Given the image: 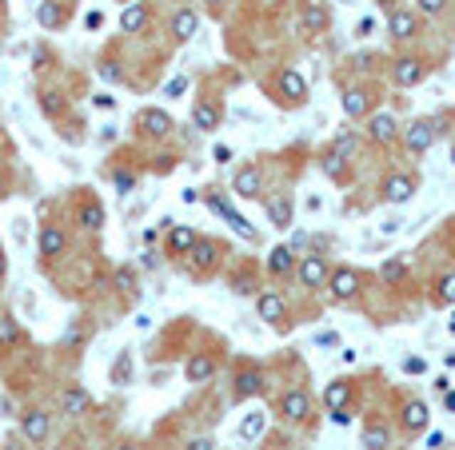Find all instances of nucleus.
<instances>
[{"mask_svg":"<svg viewBox=\"0 0 455 450\" xmlns=\"http://www.w3.org/2000/svg\"><path fill=\"white\" fill-rule=\"evenodd\" d=\"M41 255H44V259L64 255V231L61 227H52V223H44V227H41Z\"/></svg>","mask_w":455,"mask_h":450,"instance_id":"6ab92c4d","label":"nucleus"},{"mask_svg":"<svg viewBox=\"0 0 455 450\" xmlns=\"http://www.w3.org/2000/svg\"><path fill=\"white\" fill-rule=\"evenodd\" d=\"M76 215H80V227H88V231H100L104 227V208L96 200H84Z\"/></svg>","mask_w":455,"mask_h":450,"instance_id":"c756f323","label":"nucleus"},{"mask_svg":"<svg viewBox=\"0 0 455 450\" xmlns=\"http://www.w3.org/2000/svg\"><path fill=\"white\" fill-rule=\"evenodd\" d=\"M196 243V231L192 227H172L168 231V255H188Z\"/></svg>","mask_w":455,"mask_h":450,"instance_id":"bb28decb","label":"nucleus"},{"mask_svg":"<svg viewBox=\"0 0 455 450\" xmlns=\"http://www.w3.org/2000/svg\"><path fill=\"white\" fill-rule=\"evenodd\" d=\"M216 251H220V247H216L212 240H196L192 251L184 255V259H188V271H192V275H204V271L216 263Z\"/></svg>","mask_w":455,"mask_h":450,"instance_id":"423d86ee","label":"nucleus"},{"mask_svg":"<svg viewBox=\"0 0 455 450\" xmlns=\"http://www.w3.org/2000/svg\"><path fill=\"white\" fill-rule=\"evenodd\" d=\"M424 76H427V68H424V60H415V56H404V60L395 64V84H399V88H415Z\"/></svg>","mask_w":455,"mask_h":450,"instance_id":"f8f14e48","label":"nucleus"},{"mask_svg":"<svg viewBox=\"0 0 455 450\" xmlns=\"http://www.w3.org/2000/svg\"><path fill=\"white\" fill-rule=\"evenodd\" d=\"M4 271H9V263H4V255H0V279H4Z\"/></svg>","mask_w":455,"mask_h":450,"instance_id":"603ef678","label":"nucleus"},{"mask_svg":"<svg viewBox=\"0 0 455 450\" xmlns=\"http://www.w3.org/2000/svg\"><path fill=\"white\" fill-rule=\"evenodd\" d=\"M232 188H236V195H244V200H256L263 191V171L256 168V164H244V168L232 176Z\"/></svg>","mask_w":455,"mask_h":450,"instance_id":"39448f33","label":"nucleus"},{"mask_svg":"<svg viewBox=\"0 0 455 450\" xmlns=\"http://www.w3.org/2000/svg\"><path fill=\"white\" fill-rule=\"evenodd\" d=\"M48 430H52V422H48L44 410H28V414H24V439L28 442H44L48 439Z\"/></svg>","mask_w":455,"mask_h":450,"instance_id":"f3484780","label":"nucleus"},{"mask_svg":"<svg viewBox=\"0 0 455 450\" xmlns=\"http://www.w3.org/2000/svg\"><path fill=\"white\" fill-rule=\"evenodd\" d=\"M192 124H196L200 132H212L216 124H220V104H208V100H200V104L192 108Z\"/></svg>","mask_w":455,"mask_h":450,"instance_id":"a878e982","label":"nucleus"},{"mask_svg":"<svg viewBox=\"0 0 455 450\" xmlns=\"http://www.w3.org/2000/svg\"><path fill=\"white\" fill-rule=\"evenodd\" d=\"M447 327H451V335H455V315H451V323H447Z\"/></svg>","mask_w":455,"mask_h":450,"instance_id":"6e6d98bb","label":"nucleus"},{"mask_svg":"<svg viewBox=\"0 0 455 450\" xmlns=\"http://www.w3.org/2000/svg\"><path fill=\"white\" fill-rule=\"evenodd\" d=\"M404 144H407V151H415V156H424V151L435 144V124H432V120H415L412 128H407Z\"/></svg>","mask_w":455,"mask_h":450,"instance_id":"0eeeda50","label":"nucleus"},{"mask_svg":"<svg viewBox=\"0 0 455 450\" xmlns=\"http://www.w3.org/2000/svg\"><path fill=\"white\" fill-rule=\"evenodd\" d=\"M407 275V267H404V259H387L384 267H380V279L384 283H399Z\"/></svg>","mask_w":455,"mask_h":450,"instance_id":"e433bc0d","label":"nucleus"},{"mask_svg":"<svg viewBox=\"0 0 455 450\" xmlns=\"http://www.w3.org/2000/svg\"><path fill=\"white\" fill-rule=\"evenodd\" d=\"M132 283H136V271H132V267L116 271V287H120V291H132Z\"/></svg>","mask_w":455,"mask_h":450,"instance_id":"58836bf2","label":"nucleus"},{"mask_svg":"<svg viewBox=\"0 0 455 450\" xmlns=\"http://www.w3.org/2000/svg\"><path fill=\"white\" fill-rule=\"evenodd\" d=\"M300 283L308 291H320V287H328V275H332V267H328V259H320V255H303L300 259Z\"/></svg>","mask_w":455,"mask_h":450,"instance_id":"f03ea898","label":"nucleus"},{"mask_svg":"<svg viewBox=\"0 0 455 450\" xmlns=\"http://www.w3.org/2000/svg\"><path fill=\"white\" fill-rule=\"evenodd\" d=\"M435 303H444V307H447V303H455V271L435 283Z\"/></svg>","mask_w":455,"mask_h":450,"instance_id":"c9c22d12","label":"nucleus"},{"mask_svg":"<svg viewBox=\"0 0 455 450\" xmlns=\"http://www.w3.org/2000/svg\"><path fill=\"white\" fill-rule=\"evenodd\" d=\"M36 21H41L44 28H61V24H64V9L56 4V0H44L41 9H36Z\"/></svg>","mask_w":455,"mask_h":450,"instance_id":"72a5a7b5","label":"nucleus"},{"mask_svg":"<svg viewBox=\"0 0 455 450\" xmlns=\"http://www.w3.org/2000/svg\"><path fill=\"white\" fill-rule=\"evenodd\" d=\"M344 112L352 120H364L367 112H372V96H367L364 88H347L344 92Z\"/></svg>","mask_w":455,"mask_h":450,"instance_id":"a211bd4d","label":"nucleus"},{"mask_svg":"<svg viewBox=\"0 0 455 450\" xmlns=\"http://www.w3.org/2000/svg\"><path fill=\"white\" fill-rule=\"evenodd\" d=\"M184 450H216V442H212V439H192Z\"/></svg>","mask_w":455,"mask_h":450,"instance_id":"37998d69","label":"nucleus"},{"mask_svg":"<svg viewBox=\"0 0 455 450\" xmlns=\"http://www.w3.org/2000/svg\"><path fill=\"white\" fill-rule=\"evenodd\" d=\"M136 128H140L144 136H152V140H164V136L176 128V124H172V116H168V112H160V108H144L140 116H136Z\"/></svg>","mask_w":455,"mask_h":450,"instance_id":"7ed1b4c3","label":"nucleus"},{"mask_svg":"<svg viewBox=\"0 0 455 450\" xmlns=\"http://www.w3.org/2000/svg\"><path fill=\"white\" fill-rule=\"evenodd\" d=\"M324 171H328V176H340V171H344V160H340L335 151H328V160H324Z\"/></svg>","mask_w":455,"mask_h":450,"instance_id":"ea45409f","label":"nucleus"},{"mask_svg":"<svg viewBox=\"0 0 455 450\" xmlns=\"http://www.w3.org/2000/svg\"><path fill=\"white\" fill-rule=\"evenodd\" d=\"M419 21H415L412 12H392V21H387V32H392L395 41H412Z\"/></svg>","mask_w":455,"mask_h":450,"instance_id":"5701e85b","label":"nucleus"},{"mask_svg":"<svg viewBox=\"0 0 455 450\" xmlns=\"http://www.w3.org/2000/svg\"><path fill=\"white\" fill-rule=\"evenodd\" d=\"M216 164H232V151L224 148V144H220V148H216Z\"/></svg>","mask_w":455,"mask_h":450,"instance_id":"09e8293b","label":"nucleus"},{"mask_svg":"<svg viewBox=\"0 0 455 450\" xmlns=\"http://www.w3.org/2000/svg\"><path fill=\"white\" fill-rule=\"evenodd\" d=\"M196 28H200V16H196L192 9H180L172 16V36H176V41H192Z\"/></svg>","mask_w":455,"mask_h":450,"instance_id":"aec40b11","label":"nucleus"},{"mask_svg":"<svg viewBox=\"0 0 455 450\" xmlns=\"http://www.w3.org/2000/svg\"><path fill=\"white\" fill-rule=\"evenodd\" d=\"M355 32H360V36H372V32H375V21H372V16H364V21H360V28H355Z\"/></svg>","mask_w":455,"mask_h":450,"instance_id":"49530a36","label":"nucleus"},{"mask_svg":"<svg viewBox=\"0 0 455 450\" xmlns=\"http://www.w3.org/2000/svg\"><path fill=\"white\" fill-rule=\"evenodd\" d=\"M364 446L367 450H387L392 446V430L384 427V422H364Z\"/></svg>","mask_w":455,"mask_h":450,"instance_id":"4be33fe9","label":"nucleus"},{"mask_svg":"<svg viewBox=\"0 0 455 450\" xmlns=\"http://www.w3.org/2000/svg\"><path fill=\"white\" fill-rule=\"evenodd\" d=\"M88 407H92V395H88V390L80 387V382H76V387H68V390H64V395H61V410H64V414H68V419H76V414H84V410H88Z\"/></svg>","mask_w":455,"mask_h":450,"instance_id":"4468645a","label":"nucleus"},{"mask_svg":"<svg viewBox=\"0 0 455 450\" xmlns=\"http://www.w3.org/2000/svg\"><path fill=\"white\" fill-rule=\"evenodd\" d=\"M263 390H268V379H263V370H240V375H236V399H256V395H263Z\"/></svg>","mask_w":455,"mask_h":450,"instance_id":"1a4fd4ad","label":"nucleus"},{"mask_svg":"<svg viewBox=\"0 0 455 450\" xmlns=\"http://www.w3.org/2000/svg\"><path fill=\"white\" fill-rule=\"evenodd\" d=\"M120 450H140V446H132V442H124V446Z\"/></svg>","mask_w":455,"mask_h":450,"instance_id":"864d4df0","label":"nucleus"},{"mask_svg":"<svg viewBox=\"0 0 455 450\" xmlns=\"http://www.w3.org/2000/svg\"><path fill=\"white\" fill-rule=\"evenodd\" d=\"M112 382H116V387H128L132 382V350H120V355H116V363H112Z\"/></svg>","mask_w":455,"mask_h":450,"instance_id":"473e14b6","label":"nucleus"},{"mask_svg":"<svg viewBox=\"0 0 455 450\" xmlns=\"http://www.w3.org/2000/svg\"><path fill=\"white\" fill-rule=\"evenodd\" d=\"M367 136H372L375 144H392L395 136H399V124H395V116L380 112V116H372V120H367Z\"/></svg>","mask_w":455,"mask_h":450,"instance_id":"ddd939ff","label":"nucleus"},{"mask_svg":"<svg viewBox=\"0 0 455 450\" xmlns=\"http://www.w3.org/2000/svg\"><path fill=\"white\" fill-rule=\"evenodd\" d=\"M415 195V180L412 176H387L384 180V200L387 203H407Z\"/></svg>","mask_w":455,"mask_h":450,"instance_id":"9b49d317","label":"nucleus"},{"mask_svg":"<svg viewBox=\"0 0 455 450\" xmlns=\"http://www.w3.org/2000/svg\"><path fill=\"white\" fill-rule=\"evenodd\" d=\"M256 311H260L263 323H283V315H288V307H283V299L276 291H263L260 299H256Z\"/></svg>","mask_w":455,"mask_h":450,"instance_id":"dca6fc26","label":"nucleus"},{"mask_svg":"<svg viewBox=\"0 0 455 450\" xmlns=\"http://www.w3.org/2000/svg\"><path fill=\"white\" fill-rule=\"evenodd\" d=\"M352 399V387H347V379H335L332 387L324 390V402H328V410H344V402Z\"/></svg>","mask_w":455,"mask_h":450,"instance_id":"2f4dec72","label":"nucleus"},{"mask_svg":"<svg viewBox=\"0 0 455 450\" xmlns=\"http://www.w3.org/2000/svg\"><path fill=\"white\" fill-rule=\"evenodd\" d=\"M184 375H188V382H208L216 375V363L208 359V355H192L188 367H184Z\"/></svg>","mask_w":455,"mask_h":450,"instance_id":"393cba45","label":"nucleus"},{"mask_svg":"<svg viewBox=\"0 0 455 450\" xmlns=\"http://www.w3.org/2000/svg\"><path fill=\"white\" fill-rule=\"evenodd\" d=\"M360 271L355 267H340V271H332L328 275V287H332V299L335 303H352L355 295H360Z\"/></svg>","mask_w":455,"mask_h":450,"instance_id":"f257e3e1","label":"nucleus"},{"mask_svg":"<svg viewBox=\"0 0 455 450\" xmlns=\"http://www.w3.org/2000/svg\"><path fill=\"white\" fill-rule=\"evenodd\" d=\"M184 88H188V80H184V76H176V80H168V84H164V96H180Z\"/></svg>","mask_w":455,"mask_h":450,"instance_id":"79ce46f5","label":"nucleus"},{"mask_svg":"<svg viewBox=\"0 0 455 450\" xmlns=\"http://www.w3.org/2000/svg\"><path fill=\"white\" fill-rule=\"evenodd\" d=\"M444 4H447V0H419V9H424V12H444Z\"/></svg>","mask_w":455,"mask_h":450,"instance_id":"c03bdc74","label":"nucleus"},{"mask_svg":"<svg viewBox=\"0 0 455 450\" xmlns=\"http://www.w3.org/2000/svg\"><path fill=\"white\" fill-rule=\"evenodd\" d=\"M208 208H212V211H220L224 220H228V227H232V231H240L244 240H256V227H252L248 220H244V215H236V211L228 208L224 200H212V195H208Z\"/></svg>","mask_w":455,"mask_h":450,"instance_id":"2eb2a0df","label":"nucleus"},{"mask_svg":"<svg viewBox=\"0 0 455 450\" xmlns=\"http://www.w3.org/2000/svg\"><path fill=\"white\" fill-rule=\"evenodd\" d=\"M280 96H283V104H300L303 96H308V80H303L296 68H283L280 72Z\"/></svg>","mask_w":455,"mask_h":450,"instance_id":"9d476101","label":"nucleus"},{"mask_svg":"<svg viewBox=\"0 0 455 450\" xmlns=\"http://www.w3.org/2000/svg\"><path fill=\"white\" fill-rule=\"evenodd\" d=\"M292 200L288 195H276V200H268V220H272V227H292Z\"/></svg>","mask_w":455,"mask_h":450,"instance_id":"412c9836","label":"nucleus"},{"mask_svg":"<svg viewBox=\"0 0 455 450\" xmlns=\"http://www.w3.org/2000/svg\"><path fill=\"white\" fill-rule=\"evenodd\" d=\"M263 427H268V414H263V410H252V414H244V422H240V439H244V442L260 439Z\"/></svg>","mask_w":455,"mask_h":450,"instance_id":"7c9ffc66","label":"nucleus"},{"mask_svg":"<svg viewBox=\"0 0 455 450\" xmlns=\"http://www.w3.org/2000/svg\"><path fill=\"white\" fill-rule=\"evenodd\" d=\"M427 419H432V410H427V402L412 399V402L404 407V427H407V430H424V427H427Z\"/></svg>","mask_w":455,"mask_h":450,"instance_id":"cd10ccee","label":"nucleus"},{"mask_svg":"<svg viewBox=\"0 0 455 450\" xmlns=\"http://www.w3.org/2000/svg\"><path fill=\"white\" fill-rule=\"evenodd\" d=\"M148 21H152L148 4H128V9H124V16H120V28L124 32H140V28H148Z\"/></svg>","mask_w":455,"mask_h":450,"instance_id":"b1692460","label":"nucleus"},{"mask_svg":"<svg viewBox=\"0 0 455 450\" xmlns=\"http://www.w3.org/2000/svg\"><path fill=\"white\" fill-rule=\"evenodd\" d=\"M427 450H444V434L435 430V434H427Z\"/></svg>","mask_w":455,"mask_h":450,"instance_id":"de8ad7c7","label":"nucleus"},{"mask_svg":"<svg viewBox=\"0 0 455 450\" xmlns=\"http://www.w3.org/2000/svg\"><path fill=\"white\" fill-rule=\"evenodd\" d=\"M444 402H447V410H455V390H447V399H444Z\"/></svg>","mask_w":455,"mask_h":450,"instance_id":"8fccbe9b","label":"nucleus"},{"mask_svg":"<svg viewBox=\"0 0 455 450\" xmlns=\"http://www.w3.org/2000/svg\"><path fill=\"white\" fill-rule=\"evenodd\" d=\"M21 343V327L12 315H0V347H16Z\"/></svg>","mask_w":455,"mask_h":450,"instance_id":"f704fd0d","label":"nucleus"},{"mask_svg":"<svg viewBox=\"0 0 455 450\" xmlns=\"http://www.w3.org/2000/svg\"><path fill=\"white\" fill-rule=\"evenodd\" d=\"M328 9H324V0H303V9H300V28L303 32H324L328 28Z\"/></svg>","mask_w":455,"mask_h":450,"instance_id":"6e6552de","label":"nucleus"},{"mask_svg":"<svg viewBox=\"0 0 455 450\" xmlns=\"http://www.w3.org/2000/svg\"><path fill=\"white\" fill-rule=\"evenodd\" d=\"M44 112H48V116H61V112H64V100H61V96H44Z\"/></svg>","mask_w":455,"mask_h":450,"instance_id":"a19ab883","label":"nucleus"},{"mask_svg":"<svg viewBox=\"0 0 455 450\" xmlns=\"http://www.w3.org/2000/svg\"><path fill=\"white\" fill-rule=\"evenodd\" d=\"M208 4H212V9H220V4H224V0H208Z\"/></svg>","mask_w":455,"mask_h":450,"instance_id":"5fc2aeb1","label":"nucleus"},{"mask_svg":"<svg viewBox=\"0 0 455 450\" xmlns=\"http://www.w3.org/2000/svg\"><path fill=\"white\" fill-rule=\"evenodd\" d=\"M332 151H335V156H340V160H347V156H352V151H355V136H340Z\"/></svg>","mask_w":455,"mask_h":450,"instance_id":"4c0bfd02","label":"nucleus"},{"mask_svg":"<svg viewBox=\"0 0 455 450\" xmlns=\"http://www.w3.org/2000/svg\"><path fill=\"white\" fill-rule=\"evenodd\" d=\"M312 414V395L308 390H288L280 399V419L283 422H303Z\"/></svg>","mask_w":455,"mask_h":450,"instance_id":"20e7f679","label":"nucleus"},{"mask_svg":"<svg viewBox=\"0 0 455 450\" xmlns=\"http://www.w3.org/2000/svg\"><path fill=\"white\" fill-rule=\"evenodd\" d=\"M292 267H296V251L292 247H272V255H268V271H272V275H288Z\"/></svg>","mask_w":455,"mask_h":450,"instance_id":"c85d7f7f","label":"nucleus"},{"mask_svg":"<svg viewBox=\"0 0 455 450\" xmlns=\"http://www.w3.org/2000/svg\"><path fill=\"white\" fill-rule=\"evenodd\" d=\"M451 164H455V144H451Z\"/></svg>","mask_w":455,"mask_h":450,"instance_id":"4d7b16f0","label":"nucleus"},{"mask_svg":"<svg viewBox=\"0 0 455 450\" xmlns=\"http://www.w3.org/2000/svg\"><path fill=\"white\" fill-rule=\"evenodd\" d=\"M112 183H116V188H120V191H128V188H132V176H124V171H116V176H112Z\"/></svg>","mask_w":455,"mask_h":450,"instance_id":"a18cd8bd","label":"nucleus"},{"mask_svg":"<svg viewBox=\"0 0 455 450\" xmlns=\"http://www.w3.org/2000/svg\"><path fill=\"white\" fill-rule=\"evenodd\" d=\"M104 450H112V446H104Z\"/></svg>","mask_w":455,"mask_h":450,"instance_id":"13d9d810","label":"nucleus"},{"mask_svg":"<svg viewBox=\"0 0 455 450\" xmlns=\"http://www.w3.org/2000/svg\"><path fill=\"white\" fill-rule=\"evenodd\" d=\"M4 195H9V183H4V176H0V200H4Z\"/></svg>","mask_w":455,"mask_h":450,"instance_id":"3c124183","label":"nucleus"}]
</instances>
